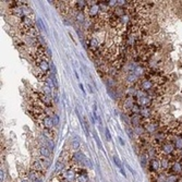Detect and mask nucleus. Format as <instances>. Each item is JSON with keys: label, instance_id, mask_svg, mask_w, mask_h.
Wrapping results in <instances>:
<instances>
[{"label": "nucleus", "instance_id": "obj_11", "mask_svg": "<svg viewBox=\"0 0 182 182\" xmlns=\"http://www.w3.org/2000/svg\"><path fill=\"white\" fill-rule=\"evenodd\" d=\"M76 20H78V21H81V22H83V21H84V16H83V13L79 12L78 14H76Z\"/></svg>", "mask_w": 182, "mask_h": 182}, {"label": "nucleus", "instance_id": "obj_17", "mask_svg": "<svg viewBox=\"0 0 182 182\" xmlns=\"http://www.w3.org/2000/svg\"><path fill=\"white\" fill-rule=\"evenodd\" d=\"M166 182H168V181H166Z\"/></svg>", "mask_w": 182, "mask_h": 182}, {"label": "nucleus", "instance_id": "obj_8", "mask_svg": "<svg viewBox=\"0 0 182 182\" xmlns=\"http://www.w3.org/2000/svg\"><path fill=\"white\" fill-rule=\"evenodd\" d=\"M76 181L78 182H89V178L86 174H79L76 177Z\"/></svg>", "mask_w": 182, "mask_h": 182}, {"label": "nucleus", "instance_id": "obj_9", "mask_svg": "<svg viewBox=\"0 0 182 182\" xmlns=\"http://www.w3.org/2000/svg\"><path fill=\"white\" fill-rule=\"evenodd\" d=\"M63 168H64V164L61 163V161L59 160L58 163H57V165H56V172H58V171H60V170H63Z\"/></svg>", "mask_w": 182, "mask_h": 182}, {"label": "nucleus", "instance_id": "obj_13", "mask_svg": "<svg viewBox=\"0 0 182 182\" xmlns=\"http://www.w3.org/2000/svg\"><path fill=\"white\" fill-rule=\"evenodd\" d=\"M79 86H80V89H81V91L83 92V94H85V89H84V87H83V85H82L81 83L79 84Z\"/></svg>", "mask_w": 182, "mask_h": 182}, {"label": "nucleus", "instance_id": "obj_15", "mask_svg": "<svg viewBox=\"0 0 182 182\" xmlns=\"http://www.w3.org/2000/svg\"><path fill=\"white\" fill-rule=\"evenodd\" d=\"M33 182H42V179H40V178L36 179V180H35V181H33Z\"/></svg>", "mask_w": 182, "mask_h": 182}, {"label": "nucleus", "instance_id": "obj_16", "mask_svg": "<svg viewBox=\"0 0 182 182\" xmlns=\"http://www.w3.org/2000/svg\"><path fill=\"white\" fill-rule=\"evenodd\" d=\"M180 155H181V157H182V151H181V152H180Z\"/></svg>", "mask_w": 182, "mask_h": 182}, {"label": "nucleus", "instance_id": "obj_3", "mask_svg": "<svg viewBox=\"0 0 182 182\" xmlns=\"http://www.w3.org/2000/svg\"><path fill=\"white\" fill-rule=\"evenodd\" d=\"M62 178L67 182H72L76 179V177H75V172L72 169H66L62 172Z\"/></svg>", "mask_w": 182, "mask_h": 182}, {"label": "nucleus", "instance_id": "obj_12", "mask_svg": "<svg viewBox=\"0 0 182 182\" xmlns=\"http://www.w3.org/2000/svg\"><path fill=\"white\" fill-rule=\"evenodd\" d=\"M105 133H106V137H107L109 141H111V135H110V132H109V130L107 128H106V130H105Z\"/></svg>", "mask_w": 182, "mask_h": 182}, {"label": "nucleus", "instance_id": "obj_6", "mask_svg": "<svg viewBox=\"0 0 182 182\" xmlns=\"http://www.w3.org/2000/svg\"><path fill=\"white\" fill-rule=\"evenodd\" d=\"M113 163L116 164V166L118 167L119 169H120L122 176H123V177H125V172H124V170H123V167H122V165H121V163H120V160H119V158H118L117 156H113Z\"/></svg>", "mask_w": 182, "mask_h": 182}, {"label": "nucleus", "instance_id": "obj_2", "mask_svg": "<svg viewBox=\"0 0 182 182\" xmlns=\"http://www.w3.org/2000/svg\"><path fill=\"white\" fill-rule=\"evenodd\" d=\"M149 170L152 172H159V171L161 170L160 160H158L157 158H152L149 160Z\"/></svg>", "mask_w": 182, "mask_h": 182}, {"label": "nucleus", "instance_id": "obj_10", "mask_svg": "<svg viewBox=\"0 0 182 182\" xmlns=\"http://www.w3.org/2000/svg\"><path fill=\"white\" fill-rule=\"evenodd\" d=\"M79 147H80V143H79L78 141H73L72 142V149L73 151H78Z\"/></svg>", "mask_w": 182, "mask_h": 182}, {"label": "nucleus", "instance_id": "obj_7", "mask_svg": "<svg viewBox=\"0 0 182 182\" xmlns=\"http://www.w3.org/2000/svg\"><path fill=\"white\" fill-rule=\"evenodd\" d=\"M167 181L168 182H178L179 176L178 174H167Z\"/></svg>", "mask_w": 182, "mask_h": 182}, {"label": "nucleus", "instance_id": "obj_4", "mask_svg": "<svg viewBox=\"0 0 182 182\" xmlns=\"http://www.w3.org/2000/svg\"><path fill=\"white\" fill-rule=\"evenodd\" d=\"M39 152V155L40 157H44V158H50L51 156V149L47 145H43V146H40L38 149Z\"/></svg>", "mask_w": 182, "mask_h": 182}, {"label": "nucleus", "instance_id": "obj_1", "mask_svg": "<svg viewBox=\"0 0 182 182\" xmlns=\"http://www.w3.org/2000/svg\"><path fill=\"white\" fill-rule=\"evenodd\" d=\"M172 143H174V146L176 148V151L181 152L182 151V131H180L179 133H176L174 136H172Z\"/></svg>", "mask_w": 182, "mask_h": 182}, {"label": "nucleus", "instance_id": "obj_14", "mask_svg": "<svg viewBox=\"0 0 182 182\" xmlns=\"http://www.w3.org/2000/svg\"><path fill=\"white\" fill-rule=\"evenodd\" d=\"M119 141H120V143H121V145H124V142H123V140L121 139V137H119Z\"/></svg>", "mask_w": 182, "mask_h": 182}, {"label": "nucleus", "instance_id": "obj_5", "mask_svg": "<svg viewBox=\"0 0 182 182\" xmlns=\"http://www.w3.org/2000/svg\"><path fill=\"white\" fill-rule=\"evenodd\" d=\"M141 87H142V89L145 91V92L151 91V89H153V81H152V80H144V81L141 83Z\"/></svg>", "mask_w": 182, "mask_h": 182}]
</instances>
